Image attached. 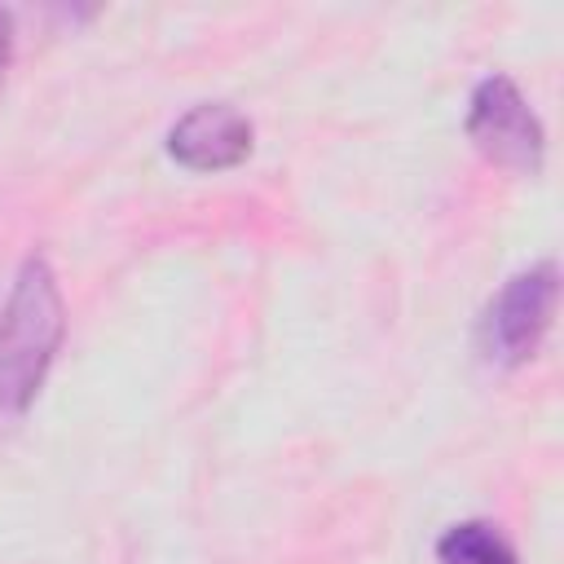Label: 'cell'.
Masks as SVG:
<instances>
[{
	"label": "cell",
	"mask_w": 564,
	"mask_h": 564,
	"mask_svg": "<svg viewBox=\"0 0 564 564\" xmlns=\"http://www.w3.org/2000/svg\"><path fill=\"white\" fill-rule=\"evenodd\" d=\"M66 335V300L57 286V273L48 256L31 251L9 286L4 313H0V436H9L31 401L40 397L53 357Z\"/></svg>",
	"instance_id": "1"
},
{
	"label": "cell",
	"mask_w": 564,
	"mask_h": 564,
	"mask_svg": "<svg viewBox=\"0 0 564 564\" xmlns=\"http://www.w3.org/2000/svg\"><path fill=\"white\" fill-rule=\"evenodd\" d=\"M555 304H560V264L555 260H538L520 273H511L498 295L480 308V322H476V348L489 366H502V370H516L524 366L551 322H555Z\"/></svg>",
	"instance_id": "2"
},
{
	"label": "cell",
	"mask_w": 564,
	"mask_h": 564,
	"mask_svg": "<svg viewBox=\"0 0 564 564\" xmlns=\"http://www.w3.org/2000/svg\"><path fill=\"white\" fill-rule=\"evenodd\" d=\"M463 128H467L471 145L489 163H498L507 172H520V176H538L542 172L546 128H542V119L533 115V106L524 101V93L516 88L511 75L494 70V75L476 79Z\"/></svg>",
	"instance_id": "3"
},
{
	"label": "cell",
	"mask_w": 564,
	"mask_h": 564,
	"mask_svg": "<svg viewBox=\"0 0 564 564\" xmlns=\"http://www.w3.org/2000/svg\"><path fill=\"white\" fill-rule=\"evenodd\" d=\"M256 128L229 101H198L167 128V154L189 172H225L251 154Z\"/></svg>",
	"instance_id": "4"
},
{
	"label": "cell",
	"mask_w": 564,
	"mask_h": 564,
	"mask_svg": "<svg viewBox=\"0 0 564 564\" xmlns=\"http://www.w3.org/2000/svg\"><path fill=\"white\" fill-rule=\"evenodd\" d=\"M436 564H520L494 520H458L436 538Z\"/></svg>",
	"instance_id": "5"
},
{
	"label": "cell",
	"mask_w": 564,
	"mask_h": 564,
	"mask_svg": "<svg viewBox=\"0 0 564 564\" xmlns=\"http://www.w3.org/2000/svg\"><path fill=\"white\" fill-rule=\"evenodd\" d=\"M13 9H4L0 4V84H4V75H9V66H13Z\"/></svg>",
	"instance_id": "6"
}]
</instances>
